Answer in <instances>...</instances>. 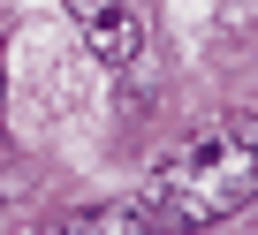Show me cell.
<instances>
[{
	"instance_id": "2",
	"label": "cell",
	"mask_w": 258,
	"mask_h": 235,
	"mask_svg": "<svg viewBox=\"0 0 258 235\" xmlns=\"http://www.w3.org/2000/svg\"><path fill=\"white\" fill-rule=\"evenodd\" d=\"M61 8H69V23L84 31V46L99 53V61H129V53H137V8H129V0H61Z\"/></svg>"
},
{
	"instance_id": "1",
	"label": "cell",
	"mask_w": 258,
	"mask_h": 235,
	"mask_svg": "<svg viewBox=\"0 0 258 235\" xmlns=\"http://www.w3.org/2000/svg\"><path fill=\"white\" fill-rule=\"evenodd\" d=\"M250 197H258V114H228V122L198 129L145 182V212L160 235H198V227L243 212Z\"/></svg>"
},
{
	"instance_id": "3",
	"label": "cell",
	"mask_w": 258,
	"mask_h": 235,
	"mask_svg": "<svg viewBox=\"0 0 258 235\" xmlns=\"http://www.w3.org/2000/svg\"><path fill=\"white\" fill-rule=\"evenodd\" d=\"M61 235H160L145 197H114V205H91V212H69Z\"/></svg>"
},
{
	"instance_id": "4",
	"label": "cell",
	"mask_w": 258,
	"mask_h": 235,
	"mask_svg": "<svg viewBox=\"0 0 258 235\" xmlns=\"http://www.w3.org/2000/svg\"><path fill=\"white\" fill-rule=\"evenodd\" d=\"M0 122H8V61H0Z\"/></svg>"
}]
</instances>
